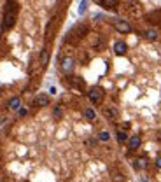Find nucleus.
Segmentation results:
<instances>
[{"label": "nucleus", "instance_id": "f257e3e1", "mask_svg": "<svg viewBox=\"0 0 161 182\" xmlns=\"http://www.w3.org/2000/svg\"><path fill=\"white\" fill-rule=\"evenodd\" d=\"M89 33V28H88V25H84V23H79V25H75V26L70 30L68 33H67V37H65V40L68 42V44H74L75 46L79 40H82L86 35Z\"/></svg>", "mask_w": 161, "mask_h": 182}, {"label": "nucleus", "instance_id": "f03ea898", "mask_svg": "<svg viewBox=\"0 0 161 182\" xmlns=\"http://www.w3.org/2000/svg\"><path fill=\"white\" fill-rule=\"evenodd\" d=\"M16 12H18V4L9 0L5 5V14H4V23H2V28L5 30H11L16 23Z\"/></svg>", "mask_w": 161, "mask_h": 182}, {"label": "nucleus", "instance_id": "7ed1b4c3", "mask_svg": "<svg viewBox=\"0 0 161 182\" xmlns=\"http://www.w3.org/2000/svg\"><path fill=\"white\" fill-rule=\"evenodd\" d=\"M60 26V16H54V18H51V21L47 23V28H46V42H51L54 39V33L56 30Z\"/></svg>", "mask_w": 161, "mask_h": 182}, {"label": "nucleus", "instance_id": "20e7f679", "mask_svg": "<svg viewBox=\"0 0 161 182\" xmlns=\"http://www.w3.org/2000/svg\"><path fill=\"white\" fill-rule=\"evenodd\" d=\"M88 96H89L91 103L98 105L103 100V89H102V88H91V89L88 91Z\"/></svg>", "mask_w": 161, "mask_h": 182}, {"label": "nucleus", "instance_id": "39448f33", "mask_svg": "<svg viewBox=\"0 0 161 182\" xmlns=\"http://www.w3.org/2000/svg\"><path fill=\"white\" fill-rule=\"evenodd\" d=\"M70 86L72 88H75L77 91H84V88H86V82H84V79L82 77H79V75H70Z\"/></svg>", "mask_w": 161, "mask_h": 182}, {"label": "nucleus", "instance_id": "423d86ee", "mask_svg": "<svg viewBox=\"0 0 161 182\" xmlns=\"http://www.w3.org/2000/svg\"><path fill=\"white\" fill-rule=\"evenodd\" d=\"M114 26H116V30H117L119 33H130L131 32V25L124 19H117L114 23Z\"/></svg>", "mask_w": 161, "mask_h": 182}, {"label": "nucleus", "instance_id": "0eeeda50", "mask_svg": "<svg viewBox=\"0 0 161 182\" xmlns=\"http://www.w3.org/2000/svg\"><path fill=\"white\" fill-rule=\"evenodd\" d=\"M74 67H75V60H74V58L67 56V58H63L61 60V70L65 72V74H70V72L74 70Z\"/></svg>", "mask_w": 161, "mask_h": 182}, {"label": "nucleus", "instance_id": "6e6552de", "mask_svg": "<svg viewBox=\"0 0 161 182\" xmlns=\"http://www.w3.org/2000/svg\"><path fill=\"white\" fill-rule=\"evenodd\" d=\"M126 51H128V46H126V42L123 40H117L116 44H114V53L117 56H124Z\"/></svg>", "mask_w": 161, "mask_h": 182}, {"label": "nucleus", "instance_id": "1a4fd4ad", "mask_svg": "<svg viewBox=\"0 0 161 182\" xmlns=\"http://www.w3.org/2000/svg\"><path fill=\"white\" fill-rule=\"evenodd\" d=\"M49 56H51L49 49H47V47H44V49H42V53H40V56H39V67H40V68H44V67L47 65Z\"/></svg>", "mask_w": 161, "mask_h": 182}, {"label": "nucleus", "instance_id": "9d476101", "mask_svg": "<svg viewBox=\"0 0 161 182\" xmlns=\"http://www.w3.org/2000/svg\"><path fill=\"white\" fill-rule=\"evenodd\" d=\"M103 116L107 119H117L119 117V112L116 107H103Z\"/></svg>", "mask_w": 161, "mask_h": 182}, {"label": "nucleus", "instance_id": "9b49d317", "mask_svg": "<svg viewBox=\"0 0 161 182\" xmlns=\"http://www.w3.org/2000/svg\"><path fill=\"white\" fill-rule=\"evenodd\" d=\"M89 42H91V47L98 49V51H100V49L103 47V40H102V37H100V35H96V33H93V35H91Z\"/></svg>", "mask_w": 161, "mask_h": 182}, {"label": "nucleus", "instance_id": "f8f14e48", "mask_svg": "<svg viewBox=\"0 0 161 182\" xmlns=\"http://www.w3.org/2000/svg\"><path fill=\"white\" fill-rule=\"evenodd\" d=\"M147 21H151V23H161V9L158 11H152V12H149L145 16Z\"/></svg>", "mask_w": 161, "mask_h": 182}, {"label": "nucleus", "instance_id": "ddd939ff", "mask_svg": "<svg viewBox=\"0 0 161 182\" xmlns=\"http://www.w3.org/2000/svg\"><path fill=\"white\" fill-rule=\"evenodd\" d=\"M33 103L37 105V107H46V105H49V96L47 95H37L33 100Z\"/></svg>", "mask_w": 161, "mask_h": 182}, {"label": "nucleus", "instance_id": "4468645a", "mask_svg": "<svg viewBox=\"0 0 161 182\" xmlns=\"http://www.w3.org/2000/svg\"><path fill=\"white\" fill-rule=\"evenodd\" d=\"M128 12L131 14V16H140L142 7H140L137 2H130V4H128Z\"/></svg>", "mask_w": 161, "mask_h": 182}, {"label": "nucleus", "instance_id": "2eb2a0df", "mask_svg": "<svg viewBox=\"0 0 161 182\" xmlns=\"http://www.w3.org/2000/svg\"><path fill=\"white\" fill-rule=\"evenodd\" d=\"M140 142H142V138H140L138 135H133L131 138L128 140V145H130L131 151H135V149H138V147H140Z\"/></svg>", "mask_w": 161, "mask_h": 182}, {"label": "nucleus", "instance_id": "dca6fc26", "mask_svg": "<svg viewBox=\"0 0 161 182\" xmlns=\"http://www.w3.org/2000/svg\"><path fill=\"white\" fill-rule=\"evenodd\" d=\"M7 107H9V109H12V110H18V109L21 107V98L19 96L11 98V100H9V103H7Z\"/></svg>", "mask_w": 161, "mask_h": 182}, {"label": "nucleus", "instance_id": "f3484780", "mask_svg": "<svg viewBox=\"0 0 161 182\" xmlns=\"http://www.w3.org/2000/svg\"><path fill=\"white\" fill-rule=\"evenodd\" d=\"M144 37H145L147 40H156L158 39V30H154V28H149L144 32Z\"/></svg>", "mask_w": 161, "mask_h": 182}, {"label": "nucleus", "instance_id": "a211bd4d", "mask_svg": "<svg viewBox=\"0 0 161 182\" xmlns=\"http://www.w3.org/2000/svg\"><path fill=\"white\" fill-rule=\"evenodd\" d=\"M119 0H102L100 2V5L103 7V9H114V7L117 5Z\"/></svg>", "mask_w": 161, "mask_h": 182}, {"label": "nucleus", "instance_id": "6ab92c4d", "mask_svg": "<svg viewBox=\"0 0 161 182\" xmlns=\"http://www.w3.org/2000/svg\"><path fill=\"white\" fill-rule=\"evenodd\" d=\"M95 116H96V114H95V110H93V109H84V117L88 119V121H93V119H95Z\"/></svg>", "mask_w": 161, "mask_h": 182}, {"label": "nucleus", "instance_id": "aec40b11", "mask_svg": "<svg viewBox=\"0 0 161 182\" xmlns=\"http://www.w3.org/2000/svg\"><path fill=\"white\" fill-rule=\"evenodd\" d=\"M135 166H137V168H145L147 166V159H145V158H138L137 163H135Z\"/></svg>", "mask_w": 161, "mask_h": 182}, {"label": "nucleus", "instance_id": "412c9836", "mask_svg": "<svg viewBox=\"0 0 161 182\" xmlns=\"http://www.w3.org/2000/svg\"><path fill=\"white\" fill-rule=\"evenodd\" d=\"M88 4H89V0H82V2H81V5H79V14H84V12H86Z\"/></svg>", "mask_w": 161, "mask_h": 182}, {"label": "nucleus", "instance_id": "4be33fe9", "mask_svg": "<svg viewBox=\"0 0 161 182\" xmlns=\"http://www.w3.org/2000/svg\"><path fill=\"white\" fill-rule=\"evenodd\" d=\"M117 140L119 142H126V133L123 131V130H119L117 131Z\"/></svg>", "mask_w": 161, "mask_h": 182}, {"label": "nucleus", "instance_id": "5701e85b", "mask_svg": "<svg viewBox=\"0 0 161 182\" xmlns=\"http://www.w3.org/2000/svg\"><path fill=\"white\" fill-rule=\"evenodd\" d=\"M63 116V110H61V107H54V117H61Z\"/></svg>", "mask_w": 161, "mask_h": 182}, {"label": "nucleus", "instance_id": "b1692460", "mask_svg": "<svg viewBox=\"0 0 161 182\" xmlns=\"http://www.w3.org/2000/svg\"><path fill=\"white\" fill-rule=\"evenodd\" d=\"M98 138L103 140V142H107V140H109V133H107V131H102L100 135H98Z\"/></svg>", "mask_w": 161, "mask_h": 182}, {"label": "nucleus", "instance_id": "393cba45", "mask_svg": "<svg viewBox=\"0 0 161 182\" xmlns=\"http://www.w3.org/2000/svg\"><path fill=\"white\" fill-rule=\"evenodd\" d=\"M121 128H123V130H128V128H130V123H123V124H121Z\"/></svg>", "mask_w": 161, "mask_h": 182}, {"label": "nucleus", "instance_id": "a878e982", "mask_svg": "<svg viewBox=\"0 0 161 182\" xmlns=\"http://www.w3.org/2000/svg\"><path fill=\"white\" fill-rule=\"evenodd\" d=\"M156 166H158V168H161V156L158 158V159H156Z\"/></svg>", "mask_w": 161, "mask_h": 182}, {"label": "nucleus", "instance_id": "bb28decb", "mask_svg": "<svg viewBox=\"0 0 161 182\" xmlns=\"http://www.w3.org/2000/svg\"><path fill=\"white\" fill-rule=\"evenodd\" d=\"M19 116H26V109H19Z\"/></svg>", "mask_w": 161, "mask_h": 182}, {"label": "nucleus", "instance_id": "cd10ccee", "mask_svg": "<svg viewBox=\"0 0 161 182\" xmlns=\"http://www.w3.org/2000/svg\"><path fill=\"white\" fill-rule=\"evenodd\" d=\"M93 2H96V4H100V2H102V0H93Z\"/></svg>", "mask_w": 161, "mask_h": 182}]
</instances>
